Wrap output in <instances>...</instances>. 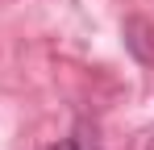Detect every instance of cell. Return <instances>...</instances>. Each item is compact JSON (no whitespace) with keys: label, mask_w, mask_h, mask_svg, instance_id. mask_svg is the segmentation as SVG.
Returning <instances> with one entry per match:
<instances>
[{"label":"cell","mask_w":154,"mask_h":150,"mask_svg":"<svg viewBox=\"0 0 154 150\" xmlns=\"http://www.w3.org/2000/svg\"><path fill=\"white\" fill-rule=\"evenodd\" d=\"M125 46H129V54L137 63H154V29H150V21H142V17L125 21Z\"/></svg>","instance_id":"obj_1"},{"label":"cell","mask_w":154,"mask_h":150,"mask_svg":"<svg viewBox=\"0 0 154 150\" xmlns=\"http://www.w3.org/2000/svg\"><path fill=\"white\" fill-rule=\"evenodd\" d=\"M54 150H96V146H79V142H58Z\"/></svg>","instance_id":"obj_2"},{"label":"cell","mask_w":154,"mask_h":150,"mask_svg":"<svg viewBox=\"0 0 154 150\" xmlns=\"http://www.w3.org/2000/svg\"><path fill=\"white\" fill-rule=\"evenodd\" d=\"M150 150H154V138H150Z\"/></svg>","instance_id":"obj_3"}]
</instances>
